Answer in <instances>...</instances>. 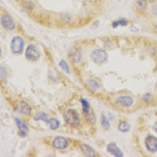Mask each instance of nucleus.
I'll use <instances>...</instances> for the list:
<instances>
[{
	"label": "nucleus",
	"mask_w": 157,
	"mask_h": 157,
	"mask_svg": "<svg viewBox=\"0 0 157 157\" xmlns=\"http://www.w3.org/2000/svg\"><path fill=\"white\" fill-rule=\"evenodd\" d=\"M137 7L141 10H145L148 7V2L146 0H136Z\"/></svg>",
	"instance_id": "dca6fc26"
},
{
	"label": "nucleus",
	"mask_w": 157,
	"mask_h": 157,
	"mask_svg": "<svg viewBox=\"0 0 157 157\" xmlns=\"http://www.w3.org/2000/svg\"><path fill=\"white\" fill-rule=\"evenodd\" d=\"M107 150L109 153L112 154V155H114V156H116V157L123 156V152L120 149V148L117 146V145H116L115 142L109 143L107 146Z\"/></svg>",
	"instance_id": "1a4fd4ad"
},
{
	"label": "nucleus",
	"mask_w": 157,
	"mask_h": 157,
	"mask_svg": "<svg viewBox=\"0 0 157 157\" xmlns=\"http://www.w3.org/2000/svg\"><path fill=\"white\" fill-rule=\"evenodd\" d=\"M101 125L103 127V128H105V130H108L110 127V123H109V120H108L107 118L105 117V116H101Z\"/></svg>",
	"instance_id": "aec40b11"
},
{
	"label": "nucleus",
	"mask_w": 157,
	"mask_h": 157,
	"mask_svg": "<svg viewBox=\"0 0 157 157\" xmlns=\"http://www.w3.org/2000/svg\"><path fill=\"white\" fill-rule=\"evenodd\" d=\"M91 57L94 62L98 64H101L105 63L108 60V54L105 50L102 49H96L92 52Z\"/></svg>",
	"instance_id": "7ed1b4c3"
},
{
	"label": "nucleus",
	"mask_w": 157,
	"mask_h": 157,
	"mask_svg": "<svg viewBox=\"0 0 157 157\" xmlns=\"http://www.w3.org/2000/svg\"><path fill=\"white\" fill-rule=\"evenodd\" d=\"M143 100L145 101V103L150 104L152 101H153V96L152 95V94L150 93L145 94L143 96Z\"/></svg>",
	"instance_id": "4be33fe9"
},
{
	"label": "nucleus",
	"mask_w": 157,
	"mask_h": 157,
	"mask_svg": "<svg viewBox=\"0 0 157 157\" xmlns=\"http://www.w3.org/2000/svg\"><path fill=\"white\" fill-rule=\"evenodd\" d=\"M64 121L66 122L67 124L71 126V127L76 128L80 125V117L79 114L76 110L72 109H69L64 114Z\"/></svg>",
	"instance_id": "f257e3e1"
},
{
	"label": "nucleus",
	"mask_w": 157,
	"mask_h": 157,
	"mask_svg": "<svg viewBox=\"0 0 157 157\" xmlns=\"http://www.w3.org/2000/svg\"><path fill=\"white\" fill-rule=\"evenodd\" d=\"M24 45H25V42H24L23 38L19 36H14L10 43L11 52L15 55L21 54L24 50Z\"/></svg>",
	"instance_id": "f03ea898"
},
{
	"label": "nucleus",
	"mask_w": 157,
	"mask_h": 157,
	"mask_svg": "<svg viewBox=\"0 0 157 157\" xmlns=\"http://www.w3.org/2000/svg\"><path fill=\"white\" fill-rule=\"evenodd\" d=\"M130 126L127 121H120L118 124V130H120V132H123V133H126V132H128L129 130H130Z\"/></svg>",
	"instance_id": "4468645a"
},
{
	"label": "nucleus",
	"mask_w": 157,
	"mask_h": 157,
	"mask_svg": "<svg viewBox=\"0 0 157 157\" xmlns=\"http://www.w3.org/2000/svg\"><path fill=\"white\" fill-rule=\"evenodd\" d=\"M145 145L148 152L155 153L157 152V137L152 134H148L145 140Z\"/></svg>",
	"instance_id": "39448f33"
},
{
	"label": "nucleus",
	"mask_w": 157,
	"mask_h": 157,
	"mask_svg": "<svg viewBox=\"0 0 157 157\" xmlns=\"http://www.w3.org/2000/svg\"><path fill=\"white\" fill-rule=\"evenodd\" d=\"M59 65H60V67H61L63 71L67 72V73H70V70L68 66V64H67L66 61H64V60H61L60 63H59Z\"/></svg>",
	"instance_id": "6ab92c4d"
},
{
	"label": "nucleus",
	"mask_w": 157,
	"mask_h": 157,
	"mask_svg": "<svg viewBox=\"0 0 157 157\" xmlns=\"http://www.w3.org/2000/svg\"><path fill=\"white\" fill-rule=\"evenodd\" d=\"M81 103H82V109L84 116H86V119H91V117H92V116H90L91 108L89 102L86 100L81 99Z\"/></svg>",
	"instance_id": "f8f14e48"
},
{
	"label": "nucleus",
	"mask_w": 157,
	"mask_h": 157,
	"mask_svg": "<svg viewBox=\"0 0 157 157\" xmlns=\"http://www.w3.org/2000/svg\"><path fill=\"white\" fill-rule=\"evenodd\" d=\"M80 149L81 151H82V154H83L84 155H86V156L94 157L98 155L94 150L88 145H86V144H82V145H80Z\"/></svg>",
	"instance_id": "9b49d317"
},
{
	"label": "nucleus",
	"mask_w": 157,
	"mask_h": 157,
	"mask_svg": "<svg viewBox=\"0 0 157 157\" xmlns=\"http://www.w3.org/2000/svg\"><path fill=\"white\" fill-rule=\"evenodd\" d=\"M151 12H152V15L157 17V4H154L152 6L151 8Z\"/></svg>",
	"instance_id": "b1692460"
},
{
	"label": "nucleus",
	"mask_w": 157,
	"mask_h": 157,
	"mask_svg": "<svg viewBox=\"0 0 157 157\" xmlns=\"http://www.w3.org/2000/svg\"><path fill=\"white\" fill-rule=\"evenodd\" d=\"M18 110H19L21 114L25 115V116H29L32 113V109L29 106V105L25 101L21 102L19 107H18Z\"/></svg>",
	"instance_id": "ddd939ff"
},
{
	"label": "nucleus",
	"mask_w": 157,
	"mask_h": 157,
	"mask_svg": "<svg viewBox=\"0 0 157 157\" xmlns=\"http://www.w3.org/2000/svg\"><path fill=\"white\" fill-rule=\"evenodd\" d=\"M89 84H90V86L91 87H93L94 89H98V88H99V85H98V83L96 82V81L94 80V79L89 80Z\"/></svg>",
	"instance_id": "5701e85b"
},
{
	"label": "nucleus",
	"mask_w": 157,
	"mask_h": 157,
	"mask_svg": "<svg viewBox=\"0 0 157 157\" xmlns=\"http://www.w3.org/2000/svg\"><path fill=\"white\" fill-rule=\"evenodd\" d=\"M154 30H155V33L157 34V22H156V24L155 25V26H154Z\"/></svg>",
	"instance_id": "a878e982"
},
{
	"label": "nucleus",
	"mask_w": 157,
	"mask_h": 157,
	"mask_svg": "<svg viewBox=\"0 0 157 157\" xmlns=\"http://www.w3.org/2000/svg\"><path fill=\"white\" fill-rule=\"evenodd\" d=\"M127 23L128 22L127 21H125V20H119V21H114L113 23V27L114 28V29H116V28H117L119 25H123V26H125V25H127Z\"/></svg>",
	"instance_id": "412c9836"
},
{
	"label": "nucleus",
	"mask_w": 157,
	"mask_h": 157,
	"mask_svg": "<svg viewBox=\"0 0 157 157\" xmlns=\"http://www.w3.org/2000/svg\"><path fill=\"white\" fill-rule=\"evenodd\" d=\"M1 25L6 30H13L16 27L14 21L9 14H2L1 16Z\"/></svg>",
	"instance_id": "0eeeda50"
},
{
	"label": "nucleus",
	"mask_w": 157,
	"mask_h": 157,
	"mask_svg": "<svg viewBox=\"0 0 157 157\" xmlns=\"http://www.w3.org/2000/svg\"><path fill=\"white\" fill-rule=\"evenodd\" d=\"M146 1L150 3H155V2H157V0H146Z\"/></svg>",
	"instance_id": "393cba45"
},
{
	"label": "nucleus",
	"mask_w": 157,
	"mask_h": 157,
	"mask_svg": "<svg viewBox=\"0 0 157 157\" xmlns=\"http://www.w3.org/2000/svg\"><path fill=\"white\" fill-rule=\"evenodd\" d=\"M68 145V141L67 138L61 136L54 137V140L52 141V146L55 149L62 150L65 149Z\"/></svg>",
	"instance_id": "423d86ee"
},
{
	"label": "nucleus",
	"mask_w": 157,
	"mask_h": 157,
	"mask_svg": "<svg viewBox=\"0 0 157 157\" xmlns=\"http://www.w3.org/2000/svg\"><path fill=\"white\" fill-rule=\"evenodd\" d=\"M46 123H48L50 130H57V129H58V127H60V123H59L58 120H56V119H48Z\"/></svg>",
	"instance_id": "2eb2a0df"
},
{
	"label": "nucleus",
	"mask_w": 157,
	"mask_h": 157,
	"mask_svg": "<svg viewBox=\"0 0 157 157\" xmlns=\"http://www.w3.org/2000/svg\"><path fill=\"white\" fill-rule=\"evenodd\" d=\"M156 93H157V85H156Z\"/></svg>",
	"instance_id": "cd10ccee"
},
{
	"label": "nucleus",
	"mask_w": 157,
	"mask_h": 157,
	"mask_svg": "<svg viewBox=\"0 0 157 157\" xmlns=\"http://www.w3.org/2000/svg\"><path fill=\"white\" fill-rule=\"evenodd\" d=\"M154 130H155V131H156V132H157V123H155V126H154Z\"/></svg>",
	"instance_id": "bb28decb"
},
{
	"label": "nucleus",
	"mask_w": 157,
	"mask_h": 157,
	"mask_svg": "<svg viewBox=\"0 0 157 157\" xmlns=\"http://www.w3.org/2000/svg\"><path fill=\"white\" fill-rule=\"evenodd\" d=\"M15 122H16V124L18 127V135L22 137H26L28 131H29L27 126L25 125L23 122L21 121L18 118H15Z\"/></svg>",
	"instance_id": "9d476101"
},
{
	"label": "nucleus",
	"mask_w": 157,
	"mask_h": 157,
	"mask_svg": "<svg viewBox=\"0 0 157 157\" xmlns=\"http://www.w3.org/2000/svg\"><path fill=\"white\" fill-rule=\"evenodd\" d=\"M40 52L39 51L36 46L30 44L29 45L25 50V57L30 61H36L40 58Z\"/></svg>",
	"instance_id": "20e7f679"
},
{
	"label": "nucleus",
	"mask_w": 157,
	"mask_h": 157,
	"mask_svg": "<svg viewBox=\"0 0 157 157\" xmlns=\"http://www.w3.org/2000/svg\"><path fill=\"white\" fill-rule=\"evenodd\" d=\"M70 56L71 57V61H74V62H78L80 60V53L78 50H73L72 54H70Z\"/></svg>",
	"instance_id": "f3484780"
},
{
	"label": "nucleus",
	"mask_w": 157,
	"mask_h": 157,
	"mask_svg": "<svg viewBox=\"0 0 157 157\" xmlns=\"http://www.w3.org/2000/svg\"><path fill=\"white\" fill-rule=\"evenodd\" d=\"M116 102H117L118 105H120L122 108H130L134 104V99L132 97L127 96H120L116 99Z\"/></svg>",
	"instance_id": "6e6552de"
},
{
	"label": "nucleus",
	"mask_w": 157,
	"mask_h": 157,
	"mask_svg": "<svg viewBox=\"0 0 157 157\" xmlns=\"http://www.w3.org/2000/svg\"><path fill=\"white\" fill-rule=\"evenodd\" d=\"M36 120H43V121L47 122V120H48V118H47V115L44 113H38L34 118Z\"/></svg>",
	"instance_id": "a211bd4d"
}]
</instances>
